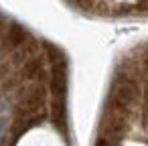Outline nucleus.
Returning <instances> with one entry per match:
<instances>
[{
  "label": "nucleus",
  "instance_id": "7ed1b4c3",
  "mask_svg": "<svg viewBox=\"0 0 148 146\" xmlns=\"http://www.w3.org/2000/svg\"><path fill=\"white\" fill-rule=\"evenodd\" d=\"M23 39H25V31H23L18 25H12L10 31H8V37H6V43H10V45L14 47V45H21Z\"/></svg>",
  "mask_w": 148,
  "mask_h": 146
},
{
  "label": "nucleus",
  "instance_id": "39448f33",
  "mask_svg": "<svg viewBox=\"0 0 148 146\" xmlns=\"http://www.w3.org/2000/svg\"><path fill=\"white\" fill-rule=\"evenodd\" d=\"M146 65H148V55H146Z\"/></svg>",
  "mask_w": 148,
  "mask_h": 146
},
{
  "label": "nucleus",
  "instance_id": "f03ea898",
  "mask_svg": "<svg viewBox=\"0 0 148 146\" xmlns=\"http://www.w3.org/2000/svg\"><path fill=\"white\" fill-rule=\"evenodd\" d=\"M23 73H25V77H39L41 73H43V61L41 59H31L27 65H25V69H23Z\"/></svg>",
  "mask_w": 148,
  "mask_h": 146
},
{
  "label": "nucleus",
  "instance_id": "20e7f679",
  "mask_svg": "<svg viewBox=\"0 0 148 146\" xmlns=\"http://www.w3.org/2000/svg\"><path fill=\"white\" fill-rule=\"evenodd\" d=\"M4 130H6V120H4V118H0V138L4 136Z\"/></svg>",
  "mask_w": 148,
  "mask_h": 146
},
{
  "label": "nucleus",
  "instance_id": "f257e3e1",
  "mask_svg": "<svg viewBox=\"0 0 148 146\" xmlns=\"http://www.w3.org/2000/svg\"><path fill=\"white\" fill-rule=\"evenodd\" d=\"M136 99H138V85H136L130 77L120 75V77L114 81V85H112L110 104H108V106H112V108H116V110L128 114V112H132V108L136 106Z\"/></svg>",
  "mask_w": 148,
  "mask_h": 146
}]
</instances>
